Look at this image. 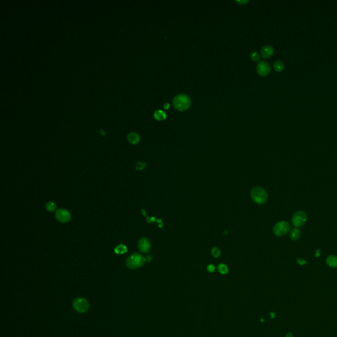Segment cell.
I'll return each mask as SVG.
<instances>
[{"label":"cell","instance_id":"6da1fadb","mask_svg":"<svg viewBox=\"0 0 337 337\" xmlns=\"http://www.w3.org/2000/svg\"><path fill=\"white\" fill-rule=\"evenodd\" d=\"M174 107L180 111L188 110L191 105V99L187 94H179L173 98Z\"/></svg>","mask_w":337,"mask_h":337},{"label":"cell","instance_id":"7a4b0ae2","mask_svg":"<svg viewBox=\"0 0 337 337\" xmlns=\"http://www.w3.org/2000/svg\"><path fill=\"white\" fill-rule=\"evenodd\" d=\"M251 198L256 203L263 204L267 201L268 195L267 192L262 188L257 187L251 189Z\"/></svg>","mask_w":337,"mask_h":337},{"label":"cell","instance_id":"3957f363","mask_svg":"<svg viewBox=\"0 0 337 337\" xmlns=\"http://www.w3.org/2000/svg\"><path fill=\"white\" fill-rule=\"evenodd\" d=\"M145 262L146 258H144V256L138 253H134L128 258L126 264L129 268L135 269L141 267L144 264Z\"/></svg>","mask_w":337,"mask_h":337},{"label":"cell","instance_id":"277c9868","mask_svg":"<svg viewBox=\"0 0 337 337\" xmlns=\"http://www.w3.org/2000/svg\"><path fill=\"white\" fill-rule=\"evenodd\" d=\"M291 225L287 221H280L273 227L274 234L277 236H283L290 231Z\"/></svg>","mask_w":337,"mask_h":337},{"label":"cell","instance_id":"5b68a950","mask_svg":"<svg viewBox=\"0 0 337 337\" xmlns=\"http://www.w3.org/2000/svg\"><path fill=\"white\" fill-rule=\"evenodd\" d=\"M73 306L74 310L80 314H82L88 311L89 308L88 302L84 298H76L73 301Z\"/></svg>","mask_w":337,"mask_h":337},{"label":"cell","instance_id":"8992f818","mask_svg":"<svg viewBox=\"0 0 337 337\" xmlns=\"http://www.w3.org/2000/svg\"><path fill=\"white\" fill-rule=\"evenodd\" d=\"M307 218V215L304 211H298L293 215L292 217V223L295 227H300L306 223Z\"/></svg>","mask_w":337,"mask_h":337},{"label":"cell","instance_id":"52a82bcc","mask_svg":"<svg viewBox=\"0 0 337 337\" xmlns=\"http://www.w3.org/2000/svg\"><path fill=\"white\" fill-rule=\"evenodd\" d=\"M55 218L61 223H67L70 220L71 216L69 211L65 209H59L55 212Z\"/></svg>","mask_w":337,"mask_h":337},{"label":"cell","instance_id":"ba28073f","mask_svg":"<svg viewBox=\"0 0 337 337\" xmlns=\"http://www.w3.org/2000/svg\"><path fill=\"white\" fill-rule=\"evenodd\" d=\"M256 70L258 73L262 76V77H265L269 74L271 71V67L269 64L265 61H261L257 65L256 67Z\"/></svg>","mask_w":337,"mask_h":337},{"label":"cell","instance_id":"9c48e42d","mask_svg":"<svg viewBox=\"0 0 337 337\" xmlns=\"http://www.w3.org/2000/svg\"><path fill=\"white\" fill-rule=\"evenodd\" d=\"M138 249L142 252H148L151 248L150 241L147 238H142L138 243Z\"/></svg>","mask_w":337,"mask_h":337},{"label":"cell","instance_id":"30bf717a","mask_svg":"<svg viewBox=\"0 0 337 337\" xmlns=\"http://www.w3.org/2000/svg\"><path fill=\"white\" fill-rule=\"evenodd\" d=\"M273 48L271 46H264L261 50V55L264 59H268L273 54Z\"/></svg>","mask_w":337,"mask_h":337},{"label":"cell","instance_id":"8fae6325","mask_svg":"<svg viewBox=\"0 0 337 337\" xmlns=\"http://www.w3.org/2000/svg\"><path fill=\"white\" fill-rule=\"evenodd\" d=\"M127 139L130 144H137L140 142V138L138 134H137L136 132H132L128 134Z\"/></svg>","mask_w":337,"mask_h":337},{"label":"cell","instance_id":"7c38bea8","mask_svg":"<svg viewBox=\"0 0 337 337\" xmlns=\"http://www.w3.org/2000/svg\"><path fill=\"white\" fill-rule=\"evenodd\" d=\"M327 264L331 267H337V257L333 255H331L327 257L326 259Z\"/></svg>","mask_w":337,"mask_h":337},{"label":"cell","instance_id":"4fadbf2b","mask_svg":"<svg viewBox=\"0 0 337 337\" xmlns=\"http://www.w3.org/2000/svg\"><path fill=\"white\" fill-rule=\"evenodd\" d=\"M154 117L156 120L158 121H163L167 118L166 113L162 110H157L154 113Z\"/></svg>","mask_w":337,"mask_h":337},{"label":"cell","instance_id":"5bb4252c","mask_svg":"<svg viewBox=\"0 0 337 337\" xmlns=\"http://www.w3.org/2000/svg\"><path fill=\"white\" fill-rule=\"evenodd\" d=\"M301 236V232L300 230L298 229L297 228H294V229H292L290 232V238L292 240H297Z\"/></svg>","mask_w":337,"mask_h":337},{"label":"cell","instance_id":"9a60e30c","mask_svg":"<svg viewBox=\"0 0 337 337\" xmlns=\"http://www.w3.org/2000/svg\"><path fill=\"white\" fill-rule=\"evenodd\" d=\"M127 251V248L124 244H119L116 246L115 248V252L117 254H123Z\"/></svg>","mask_w":337,"mask_h":337},{"label":"cell","instance_id":"2e32d148","mask_svg":"<svg viewBox=\"0 0 337 337\" xmlns=\"http://www.w3.org/2000/svg\"><path fill=\"white\" fill-rule=\"evenodd\" d=\"M273 66H274L275 70L277 71V72H281V71H282L284 69V67L283 62L282 61H280V60L275 61Z\"/></svg>","mask_w":337,"mask_h":337},{"label":"cell","instance_id":"e0dca14e","mask_svg":"<svg viewBox=\"0 0 337 337\" xmlns=\"http://www.w3.org/2000/svg\"><path fill=\"white\" fill-rule=\"evenodd\" d=\"M218 270H219V273L223 275H226L228 273V272H229V268H228V267L224 263H221L219 265V266H218Z\"/></svg>","mask_w":337,"mask_h":337},{"label":"cell","instance_id":"ac0fdd59","mask_svg":"<svg viewBox=\"0 0 337 337\" xmlns=\"http://www.w3.org/2000/svg\"><path fill=\"white\" fill-rule=\"evenodd\" d=\"M46 209L47 211L50 212H53L56 210V204L54 202H49L46 203Z\"/></svg>","mask_w":337,"mask_h":337},{"label":"cell","instance_id":"d6986e66","mask_svg":"<svg viewBox=\"0 0 337 337\" xmlns=\"http://www.w3.org/2000/svg\"><path fill=\"white\" fill-rule=\"evenodd\" d=\"M250 58L254 62H258L259 60V55L257 51H252L250 53Z\"/></svg>","mask_w":337,"mask_h":337},{"label":"cell","instance_id":"ffe728a7","mask_svg":"<svg viewBox=\"0 0 337 337\" xmlns=\"http://www.w3.org/2000/svg\"><path fill=\"white\" fill-rule=\"evenodd\" d=\"M211 254H212V255L213 256V257L218 258V257H219L220 255H221V251L218 248L214 247V248H213L212 250H211Z\"/></svg>","mask_w":337,"mask_h":337},{"label":"cell","instance_id":"44dd1931","mask_svg":"<svg viewBox=\"0 0 337 337\" xmlns=\"http://www.w3.org/2000/svg\"><path fill=\"white\" fill-rule=\"evenodd\" d=\"M146 167V163L144 162H138L136 165V169L141 171Z\"/></svg>","mask_w":337,"mask_h":337},{"label":"cell","instance_id":"7402d4cb","mask_svg":"<svg viewBox=\"0 0 337 337\" xmlns=\"http://www.w3.org/2000/svg\"><path fill=\"white\" fill-rule=\"evenodd\" d=\"M207 271H208L209 272L212 273V272H214V271H215V266H214V265H213V264H210V265H209L208 266H207Z\"/></svg>","mask_w":337,"mask_h":337},{"label":"cell","instance_id":"603a6c76","mask_svg":"<svg viewBox=\"0 0 337 337\" xmlns=\"http://www.w3.org/2000/svg\"><path fill=\"white\" fill-rule=\"evenodd\" d=\"M298 263L299 264H300V265H304V264H306V261H305L304 259H301V258L298 259Z\"/></svg>","mask_w":337,"mask_h":337},{"label":"cell","instance_id":"cb8c5ba5","mask_svg":"<svg viewBox=\"0 0 337 337\" xmlns=\"http://www.w3.org/2000/svg\"><path fill=\"white\" fill-rule=\"evenodd\" d=\"M236 3H238L240 5H245L247 3H248V0H243V1H242V0H240V1H236Z\"/></svg>","mask_w":337,"mask_h":337},{"label":"cell","instance_id":"d4e9b609","mask_svg":"<svg viewBox=\"0 0 337 337\" xmlns=\"http://www.w3.org/2000/svg\"><path fill=\"white\" fill-rule=\"evenodd\" d=\"M169 107H170V104H169V103H165V104H164V106H163V107H164V109H165V110H169Z\"/></svg>","mask_w":337,"mask_h":337},{"label":"cell","instance_id":"484cf974","mask_svg":"<svg viewBox=\"0 0 337 337\" xmlns=\"http://www.w3.org/2000/svg\"><path fill=\"white\" fill-rule=\"evenodd\" d=\"M320 255V251L319 250H317L315 252V257H319Z\"/></svg>","mask_w":337,"mask_h":337},{"label":"cell","instance_id":"4316f807","mask_svg":"<svg viewBox=\"0 0 337 337\" xmlns=\"http://www.w3.org/2000/svg\"><path fill=\"white\" fill-rule=\"evenodd\" d=\"M151 260V257H150V256H148V257L146 258V261H148V262H150Z\"/></svg>","mask_w":337,"mask_h":337},{"label":"cell","instance_id":"83f0119b","mask_svg":"<svg viewBox=\"0 0 337 337\" xmlns=\"http://www.w3.org/2000/svg\"><path fill=\"white\" fill-rule=\"evenodd\" d=\"M99 132H100V133H101V134H102V135H104V134H105V132H104V131H103V130L102 129H101L100 130H99Z\"/></svg>","mask_w":337,"mask_h":337},{"label":"cell","instance_id":"f1b7e54d","mask_svg":"<svg viewBox=\"0 0 337 337\" xmlns=\"http://www.w3.org/2000/svg\"><path fill=\"white\" fill-rule=\"evenodd\" d=\"M287 337H292V334H291V333H288V335H287Z\"/></svg>","mask_w":337,"mask_h":337}]
</instances>
